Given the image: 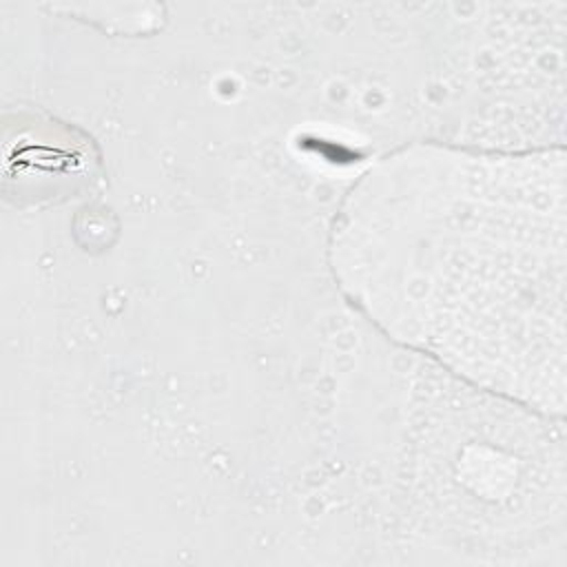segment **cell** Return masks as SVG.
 Masks as SVG:
<instances>
[{
	"label": "cell",
	"mask_w": 567,
	"mask_h": 567,
	"mask_svg": "<svg viewBox=\"0 0 567 567\" xmlns=\"http://www.w3.org/2000/svg\"><path fill=\"white\" fill-rule=\"evenodd\" d=\"M328 261L341 295L390 341L563 419V146L394 148L341 197Z\"/></svg>",
	"instance_id": "1"
}]
</instances>
